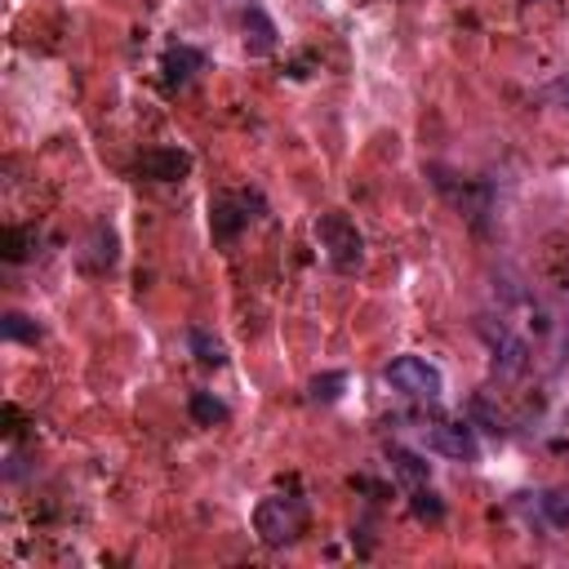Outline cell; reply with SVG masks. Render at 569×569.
<instances>
[{"label":"cell","instance_id":"ac0fdd59","mask_svg":"<svg viewBox=\"0 0 569 569\" xmlns=\"http://www.w3.org/2000/svg\"><path fill=\"white\" fill-rule=\"evenodd\" d=\"M547 98H551V103H560V107L569 112V77H560L556 85H547Z\"/></svg>","mask_w":569,"mask_h":569},{"label":"cell","instance_id":"7c38bea8","mask_svg":"<svg viewBox=\"0 0 569 569\" xmlns=\"http://www.w3.org/2000/svg\"><path fill=\"white\" fill-rule=\"evenodd\" d=\"M0 334H5L10 342H36L40 338V325L23 312H5V321H0Z\"/></svg>","mask_w":569,"mask_h":569},{"label":"cell","instance_id":"52a82bcc","mask_svg":"<svg viewBox=\"0 0 569 569\" xmlns=\"http://www.w3.org/2000/svg\"><path fill=\"white\" fill-rule=\"evenodd\" d=\"M200 67H205V58H200L196 49L178 45V49H170V54H165V81H170V85H187Z\"/></svg>","mask_w":569,"mask_h":569},{"label":"cell","instance_id":"3957f363","mask_svg":"<svg viewBox=\"0 0 569 569\" xmlns=\"http://www.w3.org/2000/svg\"><path fill=\"white\" fill-rule=\"evenodd\" d=\"M383 379L405 392V396H418V400H437L445 392V379L432 361H422V356H396V361L383 370Z\"/></svg>","mask_w":569,"mask_h":569},{"label":"cell","instance_id":"9a60e30c","mask_svg":"<svg viewBox=\"0 0 569 569\" xmlns=\"http://www.w3.org/2000/svg\"><path fill=\"white\" fill-rule=\"evenodd\" d=\"M414 516H422V521H441V516H445V503H441V498L427 489V485H418V489H414Z\"/></svg>","mask_w":569,"mask_h":569},{"label":"cell","instance_id":"ba28073f","mask_svg":"<svg viewBox=\"0 0 569 569\" xmlns=\"http://www.w3.org/2000/svg\"><path fill=\"white\" fill-rule=\"evenodd\" d=\"M498 338H503V347H498L493 342V365H498V374H521L525 370V342L521 338H512V334H498Z\"/></svg>","mask_w":569,"mask_h":569},{"label":"cell","instance_id":"2e32d148","mask_svg":"<svg viewBox=\"0 0 569 569\" xmlns=\"http://www.w3.org/2000/svg\"><path fill=\"white\" fill-rule=\"evenodd\" d=\"M0 245H5V258H10V263H23V258H27V232H19V228H5Z\"/></svg>","mask_w":569,"mask_h":569},{"label":"cell","instance_id":"8fae6325","mask_svg":"<svg viewBox=\"0 0 569 569\" xmlns=\"http://www.w3.org/2000/svg\"><path fill=\"white\" fill-rule=\"evenodd\" d=\"M249 27H254V36H245L249 49H254V54H267V49L276 45V27H271V19H267L263 10H249V14H245V32H249Z\"/></svg>","mask_w":569,"mask_h":569},{"label":"cell","instance_id":"e0dca14e","mask_svg":"<svg viewBox=\"0 0 569 569\" xmlns=\"http://www.w3.org/2000/svg\"><path fill=\"white\" fill-rule=\"evenodd\" d=\"M543 512H547L551 525H569V498L565 493H547L543 498Z\"/></svg>","mask_w":569,"mask_h":569},{"label":"cell","instance_id":"9c48e42d","mask_svg":"<svg viewBox=\"0 0 569 569\" xmlns=\"http://www.w3.org/2000/svg\"><path fill=\"white\" fill-rule=\"evenodd\" d=\"M387 458H392V467H396V476H400V480H405L409 489H418V485H427V476H432V467H427V463H422L418 454H409V450H400V445H396V450H392Z\"/></svg>","mask_w":569,"mask_h":569},{"label":"cell","instance_id":"30bf717a","mask_svg":"<svg viewBox=\"0 0 569 569\" xmlns=\"http://www.w3.org/2000/svg\"><path fill=\"white\" fill-rule=\"evenodd\" d=\"M187 409H191V418H196L200 427H213V422H228V405H223L219 396H209V392H196Z\"/></svg>","mask_w":569,"mask_h":569},{"label":"cell","instance_id":"8992f818","mask_svg":"<svg viewBox=\"0 0 569 569\" xmlns=\"http://www.w3.org/2000/svg\"><path fill=\"white\" fill-rule=\"evenodd\" d=\"M209 213H213V236H219V241H232V236H236V232L249 223V213H241L232 196H219V200H213V209H209Z\"/></svg>","mask_w":569,"mask_h":569},{"label":"cell","instance_id":"6da1fadb","mask_svg":"<svg viewBox=\"0 0 569 569\" xmlns=\"http://www.w3.org/2000/svg\"><path fill=\"white\" fill-rule=\"evenodd\" d=\"M307 525V503L294 493H271L254 508V530L267 547H290Z\"/></svg>","mask_w":569,"mask_h":569},{"label":"cell","instance_id":"4fadbf2b","mask_svg":"<svg viewBox=\"0 0 569 569\" xmlns=\"http://www.w3.org/2000/svg\"><path fill=\"white\" fill-rule=\"evenodd\" d=\"M191 351H196L200 365H223L228 361V347L219 338H209L205 329H191Z\"/></svg>","mask_w":569,"mask_h":569},{"label":"cell","instance_id":"277c9868","mask_svg":"<svg viewBox=\"0 0 569 569\" xmlns=\"http://www.w3.org/2000/svg\"><path fill=\"white\" fill-rule=\"evenodd\" d=\"M427 450H437V454H445L454 463H476L480 458V441H476V432H472L467 422H441V427H432V432H427Z\"/></svg>","mask_w":569,"mask_h":569},{"label":"cell","instance_id":"5bb4252c","mask_svg":"<svg viewBox=\"0 0 569 569\" xmlns=\"http://www.w3.org/2000/svg\"><path fill=\"white\" fill-rule=\"evenodd\" d=\"M342 387H347V374H316L312 379V400H321V405H329V400H338L342 396Z\"/></svg>","mask_w":569,"mask_h":569},{"label":"cell","instance_id":"5b68a950","mask_svg":"<svg viewBox=\"0 0 569 569\" xmlns=\"http://www.w3.org/2000/svg\"><path fill=\"white\" fill-rule=\"evenodd\" d=\"M138 174L152 178V183H178V178L191 174V156L178 152V148H152V152H142Z\"/></svg>","mask_w":569,"mask_h":569},{"label":"cell","instance_id":"7a4b0ae2","mask_svg":"<svg viewBox=\"0 0 569 569\" xmlns=\"http://www.w3.org/2000/svg\"><path fill=\"white\" fill-rule=\"evenodd\" d=\"M316 236H321V245H325V254H329V263L338 271H356V267H361L365 241H361V232H356V223L347 219V213H325V219L316 223Z\"/></svg>","mask_w":569,"mask_h":569}]
</instances>
